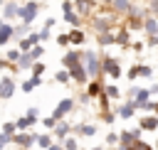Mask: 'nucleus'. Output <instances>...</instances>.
Masks as SVG:
<instances>
[{"mask_svg":"<svg viewBox=\"0 0 158 150\" xmlns=\"http://www.w3.org/2000/svg\"><path fill=\"white\" fill-rule=\"evenodd\" d=\"M37 10H40V5H37V2L20 5V15H17V17H22V22H25V25H30V22L37 17Z\"/></svg>","mask_w":158,"mask_h":150,"instance_id":"obj_1","label":"nucleus"},{"mask_svg":"<svg viewBox=\"0 0 158 150\" xmlns=\"http://www.w3.org/2000/svg\"><path fill=\"white\" fill-rule=\"evenodd\" d=\"M101 66H104V71H106V74H109L111 79H118V76H121V66H118L116 57H104Z\"/></svg>","mask_w":158,"mask_h":150,"instance_id":"obj_2","label":"nucleus"},{"mask_svg":"<svg viewBox=\"0 0 158 150\" xmlns=\"http://www.w3.org/2000/svg\"><path fill=\"white\" fill-rule=\"evenodd\" d=\"M84 61H86V71H89V76H99V69H104V66L99 64V59H96L94 52H86V54H84Z\"/></svg>","mask_w":158,"mask_h":150,"instance_id":"obj_3","label":"nucleus"},{"mask_svg":"<svg viewBox=\"0 0 158 150\" xmlns=\"http://www.w3.org/2000/svg\"><path fill=\"white\" fill-rule=\"evenodd\" d=\"M72 108H74V101H72V98H64V101H62V103H59V106L54 108V113H52V118H57V120H62V118H64V116H67V113H69Z\"/></svg>","mask_w":158,"mask_h":150,"instance_id":"obj_4","label":"nucleus"},{"mask_svg":"<svg viewBox=\"0 0 158 150\" xmlns=\"http://www.w3.org/2000/svg\"><path fill=\"white\" fill-rule=\"evenodd\" d=\"M12 91H15V81H12V76H2V81H0V98H10Z\"/></svg>","mask_w":158,"mask_h":150,"instance_id":"obj_5","label":"nucleus"},{"mask_svg":"<svg viewBox=\"0 0 158 150\" xmlns=\"http://www.w3.org/2000/svg\"><path fill=\"white\" fill-rule=\"evenodd\" d=\"M81 59H84V54H79V52H69V54H64V59H62V64L72 69V66H77V64H79Z\"/></svg>","mask_w":158,"mask_h":150,"instance_id":"obj_6","label":"nucleus"},{"mask_svg":"<svg viewBox=\"0 0 158 150\" xmlns=\"http://www.w3.org/2000/svg\"><path fill=\"white\" fill-rule=\"evenodd\" d=\"M72 79H74V81H79V84H84V81L89 79V71H86L81 64H77V66H72Z\"/></svg>","mask_w":158,"mask_h":150,"instance_id":"obj_7","label":"nucleus"},{"mask_svg":"<svg viewBox=\"0 0 158 150\" xmlns=\"http://www.w3.org/2000/svg\"><path fill=\"white\" fill-rule=\"evenodd\" d=\"M12 32H15V27L10 22H2V27H0V44H7V39H10Z\"/></svg>","mask_w":158,"mask_h":150,"instance_id":"obj_8","label":"nucleus"},{"mask_svg":"<svg viewBox=\"0 0 158 150\" xmlns=\"http://www.w3.org/2000/svg\"><path fill=\"white\" fill-rule=\"evenodd\" d=\"M141 128H143V130H156V128H158V116H146V118H141Z\"/></svg>","mask_w":158,"mask_h":150,"instance_id":"obj_9","label":"nucleus"},{"mask_svg":"<svg viewBox=\"0 0 158 150\" xmlns=\"http://www.w3.org/2000/svg\"><path fill=\"white\" fill-rule=\"evenodd\" d=\"M17 145H32V143H37V135H30V133H20V135H15L12 138Z\"/></svg>","mask_w":158,"mask_h":150,"instance_id":"obj_10","label":"nucleus"},{"mask_svg":"<svg viewBox=\"0 0 158 150\" xmlns=\"http://www.w3.org/2000/svg\"><path fill=\"white\" fill-rule=\"evenodd\" d=\"M15 15H20V5H15V2H7V5H5V22H10Z\"/></svg>","mask_w":158,"mask_h":150,"instance_id":"obj_11","label":"nucleus"},{"mask_svg":"<svg viewBox=\"0 0 158 150\" xmlns=\"http://www.w3.org/2000/svg\"><path fill=\"white\" fill-rule=\"evenodd\" d=\"M146 30H148L151 37H156L158 34V20L156 17H146Z\"/></svg>","mask_w":158,"mask_h":150,"instance_id":"obj_12","label":"nucleus"},{"mask_svg":"<svg viewBox=\"0 0 158 150\" xmlns=\"http://www.w3.org/2000/svg\"><path fill=\"white\" fill-rule=\"evenodd\" d=\"M32 61H35V59H32V54H30V52H25V54L20 57V61H17V66H20V69H30V66H35Z\"/></svg>","mask_w":158,"mask_h":150,"instance_id":"obj_13","label":"nucleus"},{"mask_svg":"<svg viewBox=\"0 0 158 150\" xmlns=\"http://www.w3.org/2000/svg\"><path fill=\"white\" fill-rule=\"evenodd\" d=\"M40 84H42V76H32L30 81H25V84H22V91H27V93H30V91H32L35 86H40Z\"/></svg>","mask_w":158,"mask_h":150,"instance_id":"obj_14","label":"nucleus"},{"mask_svg":"<svg viewBox=\"0 0 158 150\" xmlns=\"http://www.w3.org/2000/svg\"><path fill=\"white\" fill-rule=\"evenodd\" d=\"M133 106H136L133 101L126 103V106H121V108H118V116H121V118H131V116H133Z\"/></svg>","mask_w":158,"mask_h":150,"instance_id":"obj_15","label":"nucleus"},{"mask_svg":"<svg viewBox=\"0 0 158 150\" xmlns=\"http://www.w3.org/2000/svg\"><path fill=\"white\" fill-rule=\"evenodd\" d=\"M67 133H69V125H67V123H57V128H54L52 135H57V138H67Z\"/></svg>","mask_w":158,"mask_h":150,"instance_id":"obj_16","label":"nucleus"},{"mask_svg":"<svg viewBox=\"0 0 158 150\" xmlns=\"http://www.w3.org/2000/svg\"><path fill=\"white\" fill-rule=\"evenodd\" d=\"M96 39H99V44H114V42H116V37H114L111 32H104V34H99Z\"/></svg>","mask_w":158,"mask_h":150,"instance_id":"obj_17","label":"nucleus"},{"mask_svg":"<svg viewBox=\"0 0 158 150\" xmlns=\"http://www.w3.org/2000/svg\"><path fill=\"white\" fill-rule=\"evenodd\" d=\"M74 130H77L79 135H94V133H96V128H94V125H77Z\"/></svg>","mask_w":158,"mask_h":150,"instance_id":"obj_18","label":"nucleus"},{"mask_svg":"<svg viewBox=\"0 0 158 150\" xmlns=\"http://www.w3.org/2000/svg\"><path fill=\"white\" fill-rule=\"evenodd\" d=\"M69 39H72V44H81V42H84V32H81V30H74V32L69 34Z\"/></svg>","mask_w":158,"mask_h":150,"instance_id":"obj_19","label":"nucleus"},{"mask_svg":"<svg viewBox=\"0 0 158 150\" xmlns=\"http://www.w3.org/2000/svg\"><path fill=\"white\" fill-rule=\"evenodd\" d=\"M37 145L40 148H52V138L49 135H37Z\"/></svg>","mask_w":158,"mask_h":150,"instance_id":"obj_20","label":"nucleus"},{"mask_svg":"<svg viewBox=\"0 0 158 150\" xmlns=\"http://www.w3.org/2000/svg\"><path fill=\"white\" fill-rule=\"evenodd\" d=\"M104 93H106V98H118V89L111 84V86H106L104 89Z\"/></svg>","mask_w":158,"mask_h":150,"instance_id":"obj_21","label":"nucleus"},{"mask_svg":"<svg viewBox=\"0 0 158 150\" xmlns=\"http://www.w3.org/2000/svg\"><path fill=\"white\" fill-rule=\"evenodd\" d=\"M69 76H72V74H69V71H67V69H59V71H57V76H54V79H57V81H59V84H64V81H67V79H69Z\"/></svg>","mask_w":158,"mask_h":150,"instance_id":"obj_22","label":"nucleus"},{"mask_svg":"<svg viewBox=\"0 0 158 150\" xmlns=\"http://www.w3.org/2000/svg\"><path fill=\"white\" fill-rule=\"evenodd\" d=\"M114 7H116V10H121V12H126L131 5H128V0H114Z\"/></svg>","mask_w":158,"mask_h":150,"instance_id":"obj_23","label":"nucleus"},{"mask_svg":"<svg viewBox=\"0 0 158 150\" xmlns=\"http://www.w3.org/2000/svg\"><path fill=\"white\" fill-rule=\"evenodd\" d=\"M116 44H128V32H126V30H121V32H118V37H116Z\"/></svg>","mask_w":158,"mask_h":150,"instance_id":"obj_24","label":"nucleus"},{"mask_svg":"<svg viewBox=\"0 0 158 150\" xmlns=\"http://www.w3.org/2000/svg\"><path fill=\"white\" fill-rule=\"evenodd\" d=\"M96 93L101 96V84H99V81H94V84L89 86V96H96Z\"/></svg>","mask_w":158,"mask_h":150,"instance_id":"obj_25","label":"nucleus"},{"mask_svg":"<svg viewBox=\"0 0 158 150\" xmlns=\"http://www.w3.org/2000/svg\"><path fill=\"white\" fill-rule=\"evenodd\" d=\"M151 74H153V69H151V66H138V76H143V79H148Z\"/></svg>","mask_w":158,"mask_h":150,"instance_id":"obj_26","label":"nucleus"},{"mask_svg":"<svg viewBox=\"0 0 158 150\" xmlns=\"http://www.w3.org/2000/svg\"><path fill=\"white\" fill-rule=\"evenodd\" d=\"M15 130H17V123H5L2 125V133H7V135H12Z\"/></svg>","mask_w":158,"mask_h":150,"instance_id":"obj_27","label":"nucleus"},{"mask_svg":"<svg viewBox=\"0 0 158 150\" xmlns=\"http://www.w3.org/2000/svg\"><path fill=\"white\" fill-rule=\"evenodd\" d=\"M30 54H32V59H40V57L44 54V49H42V47H32V49H30Z\"/></svg>","mask_w":158,"mask_h":150,"instance_id":"obj_28","label":"nucleus"},{"mask_svg":"<svg viewBox=\"0 0 158 150\" xmlns=\"http://www.w3.org/2000/svg\"><path fill=\"white\" fill-rule=\"evenodd\" d=\"M20 57H22V54H20L17 49H12V52H7V61H20Z\"/></svg>","mask_w":158,"mask_h":150,"instance_id":"obj_29","label":"nucleus"},{"mask_svg":"<svg viewBox=\"0 0 158 150\" xmlns=\"http://www.w3.org/2000/svg\"><path fill=\"white\" fill-rule=\"evenodd\" d=\"M30 123H32V120H30L27 116H25V118H20V120H17V130H25V128H27Z\"/></svg>","mask_w":158,"mask_h":150,"instance_id":"obj_30","label":"nucleus"},{"mask_svg":"<svg viewBox=\"0 0 158 150\" xmlns=\"http://www.w3.org/2000/svg\"><path fill=\"white\" fill-rule=\"evenodd\" d=\"M69 42H72V39H69V34H57V44H62V47H64V44H69Z\"/></svg>","mask_w":158,"mask_h":150,"instance_id":"obj_31","label":"nucleus"},{"mask_svg":"<svg viewBox=\"0 0 158 150\" xmlns=\"http://www.w3.org/2000/svg\"><path fill=\"white\" fill-rule=\"evenodd\" d=\"M32 71H35V76H42V71H44V64L40 61V64H35L32 66Z\"/></svg>","mask_w":158,"mask_h":150,"instance_id":"obj_32","label":"nucleus"},{"mask_svg":"<svg viewBox=\"0 0 158 150\" xmlns=\"http://www.w3.org/2000/svg\"><path fill=\"white\" fill-rule=\"evenodd\" d=\"M64 148H67V150H77V140H74V138H67Z\"/></svg>","mask_w":158,"mask_h":150,"instance_id":"obj_33","label":"nucleus"},{"mask_svg":"<svg viewBox=\"0 0 158 150\" xmlns=\"http://www.w3.org/2000/svg\"><path fill=\"white\" fill-rule=\"evenodd\" d=\"M37 113H40L37 108H30V111H27V118H30V120L35 123V120H37Z\"/></svg>","mask_w":158,"mask_h":150,"instance_id":"obj_34","label":"nucleus"},{"mask_svg":"<svg viewBox=\"0 0 158 150\" xmlns=\"http://www.w3.org/2000/svg\"><path fill=\"white\" fill-rule=\"evenodd\" d=\"M106 140H109V143H116V140H121V135H116V133H109V135H106Z\"/></svg>","mask_w":158,"mask_h":150,"instance_id":"obj_35","label":"nucleus"},{"mask_svg":"<svg viewBox=\"0 0 158 150\" xmlns=\"http://www.w3.org/2000/svg\"><path fill=\"white\" fill-rule=\"evenodd\" d=\"M15 32H17V37H20V34H25V32H27V25H20V27H15Z\"/></svg>","mask_w":158,"mask_h":150,"instance_id":"obj_36","label":"nucleus"},{"mask_svg":"<svg viewBox=\"0 0 158 150\" xmlns=\"http://www.w3.org/2000/svg\"><path fill=\"white\" fill-rule=\"evenodd\" d=\"M40 39H42V42H44V39H49V30H47V27L40 32Z\"/></svg>","mask_w":158,"mask_h":150,"instance_id":"obj_37","label":"nucleus"},{"mask_svg":"<svg viewBox=\"0 0 158 150\" xmlns=\"http://www.w3.org/2000/svg\"><path fill=\"white\" fill-rule=\"evenodd\" d=\"M104 120H106V123H114V113L106 111V113H104Z\"/></svg>","mask_w":158,"mask_h":150,"instance_id":"obj_38","label":"nucleus"},{"mask_svg":"<svg viewBox=\"0 0 158 150\" xmlns=\"http://www.w3.org/2000/svg\"><path fill=\"white\" fill-rule=\"evenodd\" d=\"M49 150H64V148H62V145H52Z\"/></svg>","mask_w":158,"mask_h":150,"instance_id":"obj_39","label":"nucleus"},{"mask_svg":"<svg viewBox=\"0 0 158 150\" xmlns=\"http://www.w3.org/2000/svg\"><path fill=\"white\" fill-rule=\"evenodd\" d=\"M153 10H156V15H158V0H153Z\"/></svg>","mask_w":158,"mask_h":150,"instance_id":"obj_40","label":"nucleus"},{"mask_svg":"<svg viewBox=\"0 0 158 150\" xmlns=\"http://www.w3.org/2000/svg\"><path fill=\"white\" fill-rule=\"evenodd\" d=\"M156 113H158V103H156Z\"/></svg>","mask_w":158,"mask_h":150,"instance_id":"obj_41","label":"nucleus"}]
</instances>
